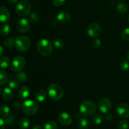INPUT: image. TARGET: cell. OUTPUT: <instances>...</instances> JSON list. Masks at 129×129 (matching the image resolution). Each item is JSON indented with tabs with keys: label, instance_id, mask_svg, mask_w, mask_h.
<instances>
[{
	"label": "cell",
	"instance_id": "1",
	"mask_svg": "<svg viewBox=\"0 0 129 129\" xmlns=\"http://www.w3.org/2000/svg\"><path fill=\"white\" fill-rule=\"evenodd\" d=\"M37 48L38 52L44 56H49L52 53V44L47 39H40L37 42Z\"/></svg>",
	"mask_w": 129,
	"mask_h": 129
},
{
	"label": "cell",
	"instance_id": "2",
	"mask_svg": "<svg viewBox=\"0 0 129 129\" xmlns=\"http://www.w3.org/2000/svg\"><path fill=\"white\" fill-rule=\"evenodd\" d=\"M48 95L53 100L58 101L62 98L64 90L62 87L58 83H52L48 87Z\"/></svg>",
	"mask_w": 129,
	"mask_h": 129
},
{
	"label": "cell",
	"instance_id": "3",
	"mask_svg": "<svg viewBox=\"0 0 129 129\" xmlns=\"http://www.w3.org/2000/svg\"><path fill=\"white\" fill-rule=\"evenodd\" d=\"M31 41L28 37L21 35L15 39V46L17 51L20 53H25L30 48Z\"/></svg>",
	"mask_w": 129,
	"mask_h": 129
},
{
	"label": "cell",
	"instance_id": "4",
	"mask_svg": "<svg viewBox=\"0 0 129 129\" xmlns=\"http://www.w3.org/2000/svg\"><path fill=\"white\" fill-rule=\"evenodd\" d=\"M96 110L95 104L89 100H85L81 103L79 106L80 113L85 116H89L93 115Z\"/></svg>",
	"mask_w": 129,
	"mask_h": 129
},
{
	"label": "cell",
	"instance_id": "5",
	"mask_svg": "<svg viewBox=\"0 0 129 129\" xmlns=\"http://www.w3.org/2000/svg\"><path fill=\"white\" fill-rule=\"evenodd\" d=\"M31 6L27 0H21L18 3L15 8L16 13L20 16H26L30 13Z\"/></svg>",
	"mask_w": 129,
	"mask_h": 129
},
{
	"label": "cell",
	"instance_id": "6",
	"mask_svg": "<svg viewBox=\"0 0 129 129\" xmlns=\"http://www.w3.org/2000/svg\"><path fill=\"white\" fill-rule=\"evenodd\" d=\"M22 110L26 115L33 116L37 113L39 106L35 101L31 99L26 100L22 104Z\"/></svg>",
	"mask_w": 129,
	"mask_h": 129
},
{
	"label": "cell",
	"instance_id": "7",
	"mask_svg": "<svg viewBox=\"0 0 129 129\" xmlns=\"http://www.w3.org/2000/svg\"><path fill=\"white\" fill-rule=\"evenodd\" d=\"M25 66V59L23 57L21 56L15 57L11 63V67L13 71L15 72H21Z\"/></svg>",
	"mask_w": 129,
	"mask_h": 129
},
{
	"label": "cell",
	"instance_id": "8",
	"mask_svg": "<svg viewBox=\"0 0 129 129\" xmlns=\"http://www.w3.org/2000/svg\"><path fill=\"white\" fill-rule=\"evenodd\" d=\"M98 108L101 112L107 113L112 108V102L107 97H103L98 101Z\"/></svg>",
	"mask_w": 129,
	"mask_h": 129
},
{
	"label": "cell",
	"instance_id": "9",
	"mask_svg": "<svg viewBox=\"0 0 129 129\" xmlns=\"http://www.w3.org/2000/svg\"><path fill=\"white\" fill-rule=\"evenodd\" d=\"M87 32L89 36L92 37H98L101 33V27L98 23L93 22L89 24L87 29Z\"/></svg>",
	"mask_w": 129,
	"mask_h": 129
},
{
	"label": "cell",
	"instance_id": "10",
	"mask_svg": "<svg viewBox=\"0 0 129 129\" xmlns=\"http://www.w3.org/2000/svg\"><path fill=\"white\" fill-rule=\"evenodd\" d=\"M117 112L120 117L123 118H129V105L126 103H120L117 106Z\"/></svg>",
	"mask_w": 129,
	"mask_h": 129
},
{
	"label": "cell",
	"instance_id": "11",
	"mask_svg": "<svg viewBox=\"0 0 129 129\" xmlns=\"http://www.w3.org/2000/svg\"><path fill=\"white\" fill-rule=\"evenodd\" d=\"M30 27V23L26 18H21L18 20L16 25V28L18 32L21 33L26 32Z\"/></svg>",
	"mask_w": 129,
	"mask_h": 129
},
{
	"label": "cell",
	"instance_id": "12",
	"mask_svg": "<svg viewBox=\"0 0 129 129\" xmlns=\"http://www.w3.org/2000/svg\"><path fill=\"white\" fill-rule=\"evenodd\" d=\"M59 122L62 125L68 126L73 122V118L69 114L67 113H62L58 116Z\"/></svg>",
	"mask_w": 129,
	"mask_h": 129
},
{
	"label": "cell",
	"instance_id": "13",
	"mask_svg": "<svg viewBox=\"0 0 129 129\" xmlns=\"http://www.w3.org/2000/svg\"><path fill=\"white\" fill-rule=\"evenodd\" d=\"M57 19L61 24H66L71 20V15L67 11H61L57 16Z\"/></svg>",
	"mask_w": 129,
	"mask_h": 129
},
{
	"label": "cell",
	"instance_id": "14",
	"mask_svg": "<svg viewBox=\"0 0 129 129\" xmlns=\"http://www.w3.org/2000/svg\"><path fill=\"white\" fill-rule=\"evenodd\" d=\"M10 15L8 10L4 6L0 7V22L6 23L10 20Z\"/></svg>",
	"mask_w": 129,
	"mask_h": 129
},
{
	"label": "cell",
	"instance_id": "15",
	"mask_svg": "<svg viewBox=\"0 0 129 129\" xmlns=\"http://www.w3.org/2000/svg\"><path fill=\"white\" fill-rule=\"evenodd\" d=\"M30 89L28 87H26V86H23V87H21L20 89L18 94V97L20 99L23 100L28 97L29 95H30Z\"/></svg>",
	"mask_w": 129,
	"mask_h": 129
},
{
	"label": "cell",
	"instance_id": "16",
	"mask_svg": "<svg viewBox=\"0 0 129 129\" xmlns=\"http://www.w3.org/2000/svg\"><path fill=\"white\" fill-rule=\"evenodd\" d=\"M13 96V92L12 89L10 87H6L4 89L2 92V97L4 100L6 101H9L12 99Z\"/></svg>",
	"mask_w": 129,
	"mask_h": 129
},
{
	"label": "cell",
	"instance_id": "17",
	"mask_svg": "<svg viewBox=\"0 0 129 129\" xmlns=\"http://www.w3.org/2000/svg\"><path fill=\"white\" fill-rule=\"evenodd\" d=\"M10 115V109L7 105L3 104L0 106V115L3 118H6Z\"/></svg>",
	"mask_w": 129,
	"mask_h": 129
},
{
	"label": "cell",
	"instance_id": "18",
	"mask_svg": "<svg viewBox=\"0 0 129 129\" xmlns=\"http://www.w3.org/2000/svg\"><path fill=\"white\" fill-rule=\"evenodd\" d=\"M11 61L7 56H2L0 58V68L5 69L10 65Z\"/></svg>",
	"mask_w": 129,
	"mask_h": 129
},
{
	"label": "cell",
	"instance_id": "19",
	"mask_svg": "<svg viewBox=\"0 0 129 129\" xmlns=\"http://www.w3.org/2000/svg\"><path fill=\"white\" fill-rule=\"evenodd\" d=\"M35 98L39 102H43L46 99V92L44 89H39L35 94Z\"/></svg>",
	"mask_w": 129,
	"mask_h": 129
},
{
	"label": "cell",
	"instance_id": "20",
	"mask_svg": "<svg viewBox=\"0 0 129 129\" xmlns=\"http://www.w3.org/2000/svg\"><path fill=\"white\" fill-rule=\"evenodd\" d=\"M78 128H79V129H89V121L85 118H81L78 122Z\"/></svg>",
	"mask_w": 129,
	"mask_h": 129
},
{
	"label": "cell",
	"instance_id": "21",
	"mask_svg": "<svg viewBox=\"0 0 129 129\" xmlns=\"http://www.w3.org/2000/svg\"><path fill=\"white\" fill-rule=\"evenodd\" d=\"M30 120L27 118H23L19 121V126L21 129H26L30 126Z\"/></svg>",
	"mask_w": 129,
	"mask_h": 129
},
{
	"label": "cell",
	"instance_id": "22",
	"mask_svg": "<svg viewBox=\"0 0 129 129\" xmlns=\"http://www.w3.org/2000/svg\"><path fill=\"white\" fill-rule=\"evenodd\" d=\"M117 10L119 13L125 14L128 10V6L125 3H120L117 5Z\"/></svg>",
	"mask_w": 129,
	"mask_h": 129
},
{
	"label": "cell",
	"instance_id": "23",
	"mask_svg": "<svg viewBox=\"0 0 129 129\" xmlns=\"http://www.w3.org/2000/svg\"><path fill=\"white\" fill-rule=\"evenodd\" d=\"M11 32V26L9 24H3L0 28V33L3 35H7Z\"/></svg>",
	"mask_w": 129,
	"mask_h": 129
},
{
	"label": "cell",
	"instance_id": "24",
	"mask_svg": "<svg viewBox=\"0 0 129 129\" xmlns=\"http://www.w3.org/2000/svg\"><path fill=\"white\" fill-rule=\"evenodd\" d=\"M103 120H104V117H103V116L102 114L100 113L96 114L92 118V121H93V123L96 124V125L101 124L103 121Z\"/></svg>",
	"mask_w": 129,
	"mask_h": 129
},
{
	"label": "cell",
	"instance_id": "25",
	"mask_svg": "<svg viewBox=\"0 0 129 129\" xmlns=\"http://www.w3.org/2000/svg\"><path fill=\"white\" fill-rule=\"evenodd\" d=\"M53 45L54 47L57 48V49H62L65 46V43L64 41L61 39H59V38H56L54 39L53 40Z\"/></svg>",
	"mask_w": 129,
	"mask_h": 129
},
{
	"label": "cell",
	"instance_id": "26",
	"mask_svg": "<svg viewBox=\"0 0 129 129\" xmlns=\"http://www.w3.org/2000/svg\"><path fill=\"white\" fill-rule=\"evenodd\" d=\"M8 76L3 70H0V85H4L8 82Z\"/></svg>",
	"mask_w": 129,
	"mask_h": 129
},
{
	"label": "cell",
	"instance_id": "27",
	"mask_svg": "<svg viewBox=\"0 0 129 129\" xmlns=\"http://www.w3.org/2000/svg\"><path fill=\"white\" fill-rule=\"evenodd\" d=\"M16 78L17 79L18 81L20 82H26V80H27L28 77L27 75L26 74V73L23 72H18L16 74Z\"/></svg>",
	"mask_w": 129,
	"mask_h": 129
},
{
	"label": "cell",
	"instance_id": "28",
	"mask_svg": "<svg viewBox=\"0 0 129 129\" xmlns=\"http://www.w3.org/2000/svg\"><path fill=\"white\" fill-rule=\"evenodd\" d=\"M5 123L8 125H15L17 122L16 118L13 115H10L6 118H5Z\"/></svg>",
	"mask_w": 129,
	"mask_h": 129
},
{
	"label": "cell",
	"instance_id": "29",
	"mask_svg": "<svg viewBox=\"0 0 129 129\" xmlns=\"http://www.w3.org/2000/svg\"><path fill=\"white\" fill-rule=\"evenodd\" d=\"M57 123L55 121L50 120L44 125V129H57Z\"/></svg>",
	"mask_w": 129,
	"mask_h": 129
},
{
	"label": "cell",
	"instance_id": "30",
	"mask_svg": "<svg viewBox=\"0 0 129 129\" xmlns=\"http://www.w3.org/2000/svg\"><path fill=\"white\" fill-rule=\"evenodd\" d=\"M28 18L32 23H37L40 20V15L37 12H31L29 14Z\"/></svg>",
	"mask_w": 129,
	"mask_h": 129
},
{
	"label": "cell",
	"instance_id": "31",
	"mask_svg": "<svg viewBox=\"0 0 129 129\" xmlns=\"http://www.w3.org/2000/svg\"><path fill=\"white\" fill-rule=\"evenodd\" d=\"M15 40H14L13 37L7 38L4 41V45L8 48H11L15 46Z\"/></svg>",
	"mask_w": 129,
	"mask_h": 129
},
{
	"label": "cell",
	"instance_id": "32",
	"mask_svg": "<svg viewBox=\"0 0 129 129\" xmlns=\"http://www.w3.org/2000/svg\"><path fill=\"white\" fill-rule=\"evenodd\" d=\"M128 126V122L126 120H120L117 123V128L118 129H127Z\"/></svg>",
	"mask_w": 129,
	"mask_h": 129
},
{
	"label": "cell",
	"instance_id": "33",
	"mask_svg": "<svg viewBox=\"0 0 129 129\" xmlns=\"http://www.w3.org/2000/svg\"><path fill=\"white\" fill-rule=\"evenodd\" d=\"M8 87L12 90H16L20 87V83L16 80H11L9 82Z\"/></svg>",
	"mask_w": 129,
	"mask_h": 129
},
{
	"label": "cell",
	"instance_id": "34",
	"mask_svg": "<svg viewBox=\"0 0 129 129\" xmlns=\"http://www.w3.org/2000/svg\"><path fill=\"white\" fill-rule=\"evenodd\" d=\"M121 37H122V39L124 40H129V27L126 28L124 30L122 31V34H121Z\"/></svg>",
	"mask_w": 129,
	"mask_h": 129
},
{
	"label": "cell",
	"instance_id": "35",
	"mask_svg": "<svg viewBox=\"0 0 129 129\" xmlns=\"http://www.w3.org/2000/svg\"><path fill=\"white\" fill-rule=\"evenodd\" d=\"M120 68L122 71H127L129 69V63L127 60H123L120 64Z\"/></svg>",
	"mask_w": 129,
	"mask_h": 129
},
{
	"label": "cell",
	"instance_id": "36",
	"mask_svg": "<svg viewBox=\"0 0 129 129\" xmlns=\"http://www.w3.org/2000/svg\"><path fill=\"white\" fill-rule=\"evenodd\" d=\"M102 42L99 39H94L91 41V45L95 49H98L101 46Z\"/></svg>",
	"mask_w": 129,
	"mask_h": 129
},
{
	"label": "cell",
	"instance_id": "37",
	"mask_svg": "<svg viewBox=\"0 0 129 129\" xmlns=\"http://www.w3.org/2000/svg\"><path fill=\"white\" fill-rule=\"evenodd\" d=\"M66 0H52L53 5L57 7H59L64 5Z\"/></svg>",
	"mask_w": 129,
	"mask_h": 129
},
{
	"label": "cell",
	"instance_id": "38",
	"mask_svg": "<svg viewBox=\"0 0 129 129\" xmlns=\"http://www.w3.org/2000/svg\"><path fill=\"white\" fill-rule=\"evenodd\" d=\"M105 119L107 121H111V120H112V119H113V115H112V114L109 113H106Z\"/></svg>",
	"mask_w": 129,
	"mask_h": 129
},
{
	"label": "cell",
	"instance_id": "39",
	"mask_svg": "<svg viewBox=\"0 0 129 129\" xmlns=\"http://www.w3.org/2000/svg\"><path fill=\"white\" fill-rule=\"evenodd\" d=\"M13 107L16 110H19L20 108H22V104L20 102H15L13 104Z\"/></svg>",
	"mask_w": 129,
	"mask_h": 129
},
{
	"label": "cell",
	"instance_id": "40",
	"mask_svg": "<svg viewBox=\"0 0 129 129\" xmlns=\"http://www.w3.org/2000/svg\"><path fill=\"white\" fill-rule=\"evenodd\" d=\"M5 125H6V123L5 120H3L2 118H0V129H5Z\"/></svg>",
	"mask_w": 129,
	"mask_h": 129
},
{
	"label": "cell",
	"instance_id": "41",
	"mask_svg": "<svg viewBox=\"0 0 129 129\" xmlns=\"http://www.w3.org/2000/svg\"><path fill=\"white\" fill-rule=\"evenodd\" d=\"M5 53V49L1 46H0V57L2 56Z\"/></svg>",
	"mask_w": 129,
	"mask_h": 129
},
{
	"label": "cell",
	"instance_id": "42",
	"mask_svg": "<svg viewBox=\"0 0 129 129\" xmlns=\"http://www.w3.org/2000/svg\"><path fill=\"white\" fill-rule=\"evenodd\" d=\"M32 129H43V128L39 125H35L33 126Z\"/></svg>",
	"mask_w": 129,
	"mask_h": 129
},
{
	"label": "cell",
	"instance_id": "43",
	"mask_svg": "<svg viewBox=\"0 0 129 129\" xmlns=\"http://www.w3.org/2000/svg\"><path fill=\"white\" fill-rule=\"evenodd\" d=\"M8 2L10 3L15 4V3H16L17 2L18 0H8Z\"/></svg>",
	"mask_w": 129,
	"mask_h": 129
},
{
	"label": "cell",
	"instance_id": "44",
	"mask_svg": "<svg viewBox=\"0 0 129 129\" xmlns=\"http://www.w3.org/2000/svg\"><path fill=\"white\" fill-rule=\"evenodd\" d=\"M127 59H128V61H129V50H128V51L127 52Z\"/></svg>",
	"mask_w": 129,
	"mask_h": 129
},
{
	"label": "cell",
	"instance_id": "45",
	"mask_svg": "<svg viewBox=\"0 0 129 129\" xmlns=\"http://www.w3.org/2000/svg\"><path fill=\"white\" fill-rule=\"evenodd\" d=\"M2 92H3V91H2V89H1V87H0V95H1V94H2Z\"/></svg>",
	"mask_w": 129,
	"mask_h": 129
},
{
	"label": "cell",
	"instance_id": "46",
	"mask_svg": "<svg viewBox=\"0 0 129 129\" xmlns=\"http://www.w3.org/2000/svg\"><path fill=\"white\" fill-rule=\"evenodd\" d=\"M128 24H129V15H128Z\"/></svg>",
	"mask_w": 129,
	"mask_h": 129
}]
</instances>
